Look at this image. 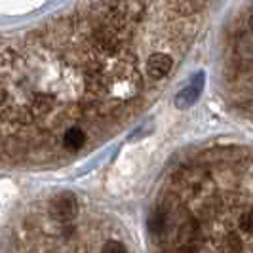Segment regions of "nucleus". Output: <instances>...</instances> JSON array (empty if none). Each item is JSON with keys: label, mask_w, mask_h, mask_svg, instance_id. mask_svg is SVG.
I'll use <instances>...</instances> for the list:
<instances>
[{"label": "nucleus", "mask_w": 253, "mask_h": 253, "mask_svg": "<svg viewBox=\"0 0 253 253\" xmlns=\"http://www.w3.org/2000/svg\"><path fill=\"white\" fill-rule=\"evenodd\" d=\"M173 65H175V59H173V55L169 51L154 50L149 53V57L145 61V75L149 76L151 80H154V82L164 80V78L171 75Z\"/></svg>", "instance_id": "f257e3e1"}, {"label": "nucleus", "mask_w": 253, "mask_h": 253, "mask_svg": "<svg viewBox=\"0 0 253 253\" xmlns=\"http://www.w3.org/2000/svg\"><path fill=\"white\" fill-rule=\"evenodd\" d=\"M78 213V202L73 194H59L50 202V215L57 223H71Z\"/></svg>", "instance_id": "f03ea898"}, {"label": "nucleus", "mask_w": 253, "mask_h": 253, "mask_svg": "<svg viewBox=\"0 0 253 253\" xmlns=\"http://www.w3.org/2000/svg\"><path fill=\"white\" fill-rule=\"evenodd\" d=\"M204 84H206V76H204V73H198V75L192 78V82H190L189 86L185 89H181L177 95H175V107L181 109V111L192 107L194 103L200 99Z\"/></svg>", "instance_id": "7ed1b4c3"}, {"label": "nucleus", "mask_w": 253, "mask_h": 253, "mask_svg": "<svg viewBox=\"0 0 253 253\" xmlns=\"http://www.w3.org/2000/svg\"><path fill=\"white\" fill-rule=\"evenodd\" d=\"M99 253H127V248L120 240H109L103 244Z\"/></svg>", "instance_id": "39448f33"}, {"label": "nucleus", "mask_w": 253, "mask_h": 253, "mask_svg": "<svg viewBox=\"0 0 253 253\" xmlns=\"http://www.w3.org/2000/svg\"><path fill=\"white\" fill-rule=\"evenodd\" d=\"M86 139H88V135H86V131L82 127L71 126L63 133V147L67 151H73V152L80 151L86 145Z\"/></svg>", "instance_id": "20e7f679"}]
</instances>
